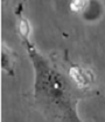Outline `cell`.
<instances>
[{
	"label": "cell",
	"mask_w": 105,
	"mask_h": 122,
	"mask_svg": "<svg viewBox=\"0 0 105 122\" xmlns=\"http://www.w3.org/2000/svg\"><path fill=\"white\" fill-rule=\"evenodd\" d=\"M35 69V102L54 122H82L77 115V98L72 84L64 73L28 44Z\"/></svg>",
	"instance_id": "cell-1"
},
{
	"label": "cell",
	"mask_w": 105,
	"mask_h": 122,
	"mask_svg": "<svg viewBox=\"0 0 105 122\" xmlns=\"http://www.w3.org/2000/svg\"><path fill=\"white\" fill-rule=\"evenodd\" d=\"M88 0H71L70 1V8L74 12H81L85 8Z\"/></svg>",
	"instance_id": "cell-2"
}]
</instances>
